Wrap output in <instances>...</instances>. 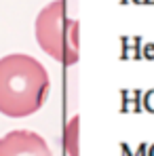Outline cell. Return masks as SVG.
<instances>
[{
	"instance_id": "cell-1",
	"label": "cell",
	"mask_w": 154,
	"mask_h": 156,
	"mask_svg": "<svg viewBox=\"0 0 154 156\" xmlns=\"http://www.w3.org/2000/svg\"><path fill=\"white\" fill-rule=\"evenodd\" d=\"M47 68L32 55L13 53L0 59V114L26 118L38 112L49 97Z\"/></svg>"
},
{
	"instance_id": "cell-2",
	"label": "cell",
	"mask_w": 154,
	"mask_h": 156,
	"mask_svg": "<svg viewBox=\"0 0 154 156\" xmlns=\"http://www.w3.org/2000/svg\"><path fill=\"white\" fill-rule=\"evenodd\" d=\"M34 34L40 49L63 66L78 61V21L68 17L63 0L47 4L34 23Z\"/></svg>"
},
{
	"instance_id": "cell-3",
	"label": "cell",
	"mask_w": 154,
	"mask_h": 156,
	"mask_svg": "<svg viewBox=\"0 0 154 156\" xmlns=\"http://www.w3.org/2000/svg\"><path fill=\"white\" fill-rule=\"evenodd\" d=\"M0 156H53V154L42 135L27 129H19L0 137Z\"/></svg>"
},
{
	"instance_id": "cell-4",
	"label": "cell",
	"mask_w": 154,
	"mask_h": 156,
	"mask_svg": "<svg viewBox=\"0 0 154 156\" xmlns=\"http://www.w3.org/2000/svg\"><path fill=\"white\" fill-rule=\"evenodd\" d=\"M78 127H80L78 116H72L63 127V148L68 156H78Z\"/></svg>"
}]
</instances>
